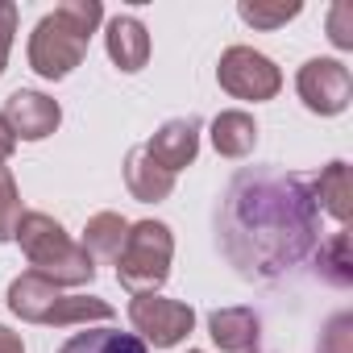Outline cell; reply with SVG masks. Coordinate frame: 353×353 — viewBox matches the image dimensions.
Segmentation results:
<instances>
[{
    "instance_id": "44dd1931",
    "label": "cell",
    "mask_w": 353,
    "mask_h": 353,
    "mask_svg": "<svg viewBox=\"0 0 353 353\" xmlns=\"http://www.w3.org/2000/svg\"><path fill=\"white\" fill-rule=\"evenodd\" d=\"M63 21H71L79 34H96L100 30V21H104V5H100V0H63V5L54 9Z\"/></svg>"
},
{
    "instance_id": "5bb4252c",
    "label": "cell",
    "mask_w": 353,
    "mask_h": 353,
    "mask_svg": "<svg viewBox=\"0 0 353 353\" xmlns=\"http://www.w3.org/2000/svg\"><path fill=\"white\" fill-rule=\"evenodd\" d=\"M212 145L221 158H250L258 145V121L241 108H225L212 117Z\"/></svg>"
},
{
    "instance_id": "8fae6325",
    "label": "cell",
    "mask_w": 353,
    "mask_h": 353,
    "mask_svg": "<svg viewBox=\"0 0 353 353\" xmlns=\"http://www.w3.org/2000/svg\"><path fill=\"white\" fill-rule=\"evenodd\" d=\"M208 336L221 353H254L262 341V316L254 307H216L208 316Z\"/></svg>"
},
{
    "instance_id": "7402d4cb",
    "label": "cell",
    "mask_w": 353,
    "mask_h": 353,
    "mask_svg": "<svg viewBox=\"0 0 353 353\" xmlns=\"http://www.w3.org/2000/svg\"><path fill=\"white\" fill-rule=\"evenodd\" d=\"M320 353H353V316L341 312L320 332Z\"/></svg>"
},
{
    "instance_id": "8992f818",
    "label": "cell",
    "mask_w": 353,
    "mask_h": 353,
    "mask_svg": "<svg viewBox=\"0 0 353 353\" xmlns=\"http://www.w3.org/2000/svg\"><path fill=\"white\" fill-rule=\"evenodd\" d=\"M216 83L233 96V100H274L283 92V71L274 67V59H266L254 46H229L216 63Z\"/></svg>"
},
{
    "instance_id": "30bf717a",
    "label": "cell",
    "mask_w": 353,
    "mask_h": 353,
    "mask_svg": "<svg viewBox=\"0 0 353 353\" xmlns=\"http://www.w3.org/2000/svg\"><path fill=\"white\" fill-rule=\"evenodd\" d=\"M145 154H150L162 170L179 174V170L192 166L196 154H200V121H196V117H174V121L158 125V133L145 141Z\"/></svg>"
},
{
    "instance_id": "4316f807",
    "label": "cell",
    "mask_w": 353,
    "mask_h": 353,
    "mask_svg": "<svg viewBox=\"0 0 353 353\" xmlns=\"http://www.w3.org/2000/svg\"><path fill=\"white\" fill-rule=\"evenodd\" d=\"M5 67H9V59H0V75H5Z\"/></svg>"
},
{
    "instance_id": "e0dca14e",
    "label": "cell",
    "mask_w": 353,
    "mask_h": 353,
    "mask_svg": "<svg viewBox=\"0 0 353 353\" xmlns=\"http://www.w3.org/2000/svg\"><path fill=\"white\" fill-rule=\"evenodd\" d=\"M59 353H150V345L137 332H121V328H83L75 332Z\"/></svg>"
},
{
    "instance_id": "7c38bea8",
    "label": "cell",
    "mask_w": 353,
    "mask_h": 353,
    "mask_svg": "<svg viewBox=\"0 0 353 353\" xmlns=\"http://www.w3.org/2000/svg\"><path fill=\"white\" fill-rule=\"evenodd\" d=\"M104 46H108V59H112L125 75H133V71H141V67L150 63V30H145L133 13H117V17L108 21Z\"/></svg>"
},
{
    "instance_id": "9a60e30c",
    "label": "cell",
    "mask_w": 353,
    "mask_h": 353,
    "mask_svg": "<svg viewBox=\"0 0 353 353\" xmlns=\"http://www.w3.org/2000/svg\"><path fill=\"white\" fill-rule=\"evenodd\" d=\"M312 200H316V208L320 212H328L336 225H345L349 221V162H328L324 170H320V179L312 183Z\"/></svg>"
},
{
    "instance_id": "52a82bcc",
    "label": "cell",
    "mask_w": 353,
    "mask_h": 353,
    "mask_svg": "<svg viewBox=\"0 0 353 353\" xmlns=\"http://www.w3.org/2000/svg\"><path fill=\"white\" fill-rule=\"evenodd\" d=\"M129 324L141 332L145 345L174 349V345H183L192 336L196 312H192V303H179V299H166L158 291H145V295L129 299Z\"/></svg>"
},
{
    "instance_id": "6da1fadb",
    "label": "cell",
    "mask_w": 353,
    "mask_h": 353,
    "mask_svg": "<svg viewBox=\"0 0 353 353\" xmlns=\"http://www.w3.org/2000/svg\"><path fill=\"white\" fill-rule=\"evenodd\" d=\"M320 237V208L303 174L241 170L229 183L221 241L245 279H279L299 266Z\"/></svg>"
},
{
    "instance_id": "9c48e42d",
    "label": "cell",
    "mask_w": 353,
    "mask_h": 353,
    "mask_svg": "<svg viewBox=\"0 0 353 353\" xmlns=\"http://www.w3.org/2000/svg\"><path fill=\"white\" fill-rule=\"evenodd\" d=\"M0 117L9 121V129L17 133V141H42V137H50L63 125L59 100L46 96V92H34V88H17L5 100V112H0Z\"/></svg>"
},
{
    "instance_id": "484cf974",
    "label": "cell",
    "mask_w": 353,
    "mask_h": 353,
    "mask_svg": "<svg viewBox=\"0 0 353 353\" xmlns=\"http://www.w3.org/2000/svg\"><path fill=\"white\" fill-rule=\"evenodd\" d=\"M0 353H26V345H21V336L9 328V324H0Z\"/></svg>"
},
{
    "instance_id": "ffe728a7",
    "label": "cell",
    "mask_w": 353,
    "mask_h": 353,
    "mask_svg": "<svg viewBox=\"0 0 353 353\" xmlns=\"http://www.w3.org/2000/svg\"><path fill=\"white\" fill-rule=\"evenodd\" d=\"M21 225V192H17V179L9 166H0V241H13Z\"/></svg>"
},
{
    "instance_id": "277c9868",
    "label": "cell",
    "mask_w": 353,
    "mask_h": 353,
    "mask_svg": "<svg viewBox=\"0 0 353 353\" xmlns=\"http://www.w3.org/2000/svg\"><path fill=\"white\" fill-rule=\"evenodd\" d=\"M170 258H174L170 225H162V221H137V225H129L125 245L117 254V279L133 295L158 291L170 279Z\"/></svg>"
},
{
    "instance_id": "3957f363",
    "label": "cell",
    "mask_w": 353,
    "mask_h": 353,
    "mask_svg": "<svg viewBox=\"0 0 353 353\" xmlns=\"http://www.w3.org/2000/svg\"><path fill=\"white\" fill-rule=\"evenodd\" d=\"M9 312L21 316L26 324H54V328H71V324H108L117 312L112 303H104L100 295H67L63 287L46 283L42 274L26 270L21 279L9 283Z\"/></svg>"
},
{
    "instance_id": "ac0fdd59",
    "label": "cell",
    "mask_w": 353,
    "mask_h": 353,
    "mask_svg": "<svg viewBox=\"0 0 353 353\" xmlns=\"http://www.w3.org/2000/svg\"><path fill=\"white\" fill-rule=\"evenodd\" d=\"M316 274L332 287H349L353 283V250H349V233H332L328 241H320L316 250Z\"/></svg>"
},
{
    "instance_id": "83f0119b",
    "label": "cell",
    "mask_w": 353,
    "mask_h": 353,
    "mask_svg": "<svg viewBox=\"0 0 353 353\" xmlns=\"http://www.w3.org/2000/svg\"><path fill=\"white\" fill-rule=\"evenodd\" d=\"M188 353H204V349H188Z\"/></svg>"
},
{
    "instance_id": "d6986e66",
    "label": "cell",
    "mask_w": 353,
    "mask_h": 353,
    "mask_svg": "<svg viewBox=\"0 0 353 353\" xmlns=\"http://www.w3.org/2000/svg\"><path fill=\"white\" fill-rule=\"evenodd\" d=\"M299 0H291V5H266V0H241L237 5V13H241V21L245 26H254V30H279V26H287V21H295L299 17Z\"/></svg>"
},
{
    "instance_id": "4fadbf2b",
    "label": "cell",
    "mask_w": 353,
    "mask_h": 353,
    "mask_svg": "<svg viewBox=\"0 0 353 353\" xmlns=\"http://www.w3.org/2000/svg\"><path fill=\"white\" fill-rule=\"evenodd\" d=\"M125 188H129V196H133L137 204H162V200L174 192V174L162 170V166L145 154V145H133V150L125 154Z\"/></svg>"
},
{
    "instance_id": "7a4b0ae2",
    "label": "cell",
    "mask_w": 353,
    "mask_h": 353,
    "mask_svg": "<svg viewBox=\"0 0 353 353\" xmlns=\"http://www.w3.org/2000/svg\"><path fill=\"white\" fill-rule=\"evenodd\" d=\"M13 241L30 258V270L54 287H88L96 279V258L79 241H71V233L50 212H21Z\"/></svg>"
},
{
    "instance_id": "603a6c76",
    "label": "cell",
    "mask_w": 353,
    "mask_h": 353,
    "mask_svg": "<svg viewBox=\"0 0 353 353\" xmlns=\"http://www.w3.org/2000/svg\"><path fill=\"white\" fill-rule=\"evenodd\" d=\"M328 38L336 50H353V5H332L328 9Z\"/></svg>"
},
{
    "instance_id": "5b68a950",
    "label": "cell",
    "mask_w": 353,
    "mask_h": 353,
    "mask_svg": "<svg viewBox=\"0 0 353 353\" xmlns=\"http://www.w3.org/2000/svg\"><path fill=\"white\" fill-rule=\"evenodd\" d=\"M88 34H79L71 21H63L59 13H46L38 26H34V34H30V67L42 75V79H67L79 63H83V54H88Z\"/></svg>"
},
{
    "instance_id": "ba28073f",
    "label": "cell",
    "mask_w": 353,
    "mask_h": 353,
    "mask_svg": "<svg viewBox=\"0 0 353 353\" xmlns=\"http://www.w3.org/2000/svg\"><path fill=\"white\" fill-rule=\"evenodd\" d=\"M295 92L307 112L316 117H336L353 100V75L341 59H307L295 75Z\"/></svg>"
},
{
    "instance_id": "d4e9b609",
    "label": "cell",
    "mask_w": 353,
    "mask_h": 353,
    "mask_svg": "<svg viewBox=\"0 0 353 353\" xmlns=\"http://www.w3.org/2000/svg\"><path fill=\"white\" fill-rule=\"evenodd\" d=\"M13 150H17V133L9 129V121H5V117H0V166L13 158Z\"/></svg>"
},
{
    "instance_id": "cb8c5ba5",
    "label": "cell",
    "mask_w": 353,
    "mask_h": 353,
    "mask_svg": "<svg viewBox=\"0 0 353 353\" xmlns=\"http://www.w3.org/2000/svg\"><path fill=\"white\" fill-rule=\"evenodd\" d=\"M13 38H17V5L13 0H0V59H9Z\"/></svg>"
},
{
    "instance_id": "2e32d148",
    "label": "cell",
    "mask_w": 353,
    "mask_h": 353,
    "mask_svg": "<svg viewBox=\"0 0 353 353\" xmlns=\"http://www.w3.org/2000/svg\"><path fill=\"white\" fill-rule=\"evenodd\" d=\"M125 233H129V221H125L121 212H96V216H88L79 245H83L92 258L117 262V254H121V245H125Z\"/></svg>"
}]
</instances>
